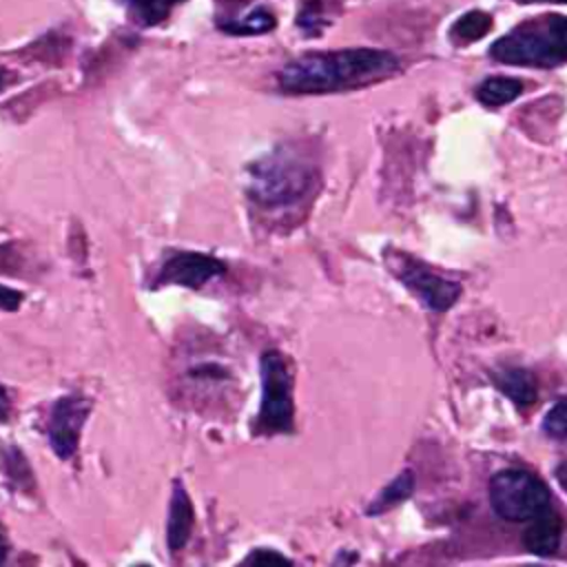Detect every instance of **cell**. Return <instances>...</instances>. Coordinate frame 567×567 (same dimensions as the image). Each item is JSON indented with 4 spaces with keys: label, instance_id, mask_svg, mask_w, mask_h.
Masks as SVG:
<instances>
[{
    "label": "cell",
    "instance_id": "1",
    "mask_svg": "<svg viewBox=\"0 0 567 567\" xmlns=\"http://www.w3.org/2000/svg\"><path fill=\"white\" fill-rule=\"evenodd\" d=\"M401 71V60L381 49L312 51L284 64L279 86L295 95H321L352 91L383 82Z\"/></svg>",
    "mask_w": 567,
    "mask_h": 567
},
{
    "label": "cell",
    "instance_id": "2",
    "mask_svg": "<svg viewBox=\"0 0 567 567\" xmlns=\"http://www.w3.org/2000/svg\"><path fill=\"white\" fill-rule=\"evenodd\" d=\"M489 58L512 66L554 69L567 62V16L547 13L516 24L494 40Z\"/></svg>",
    "mask_w": 567,
    "mask_h": 567
},
{
    "label": "cell",
    "instance_id": "3",
    "mask_svg": "<svg viewBox=\"0 0 567 567\" xmlns=\"http://www.w3.org/2000/svg\"><path fill=\"white\" fill-rule=\"evenodd\" d=\"M315 171L295 148L279 146L250 168L252 197L270 208L290 206L303 199L312 188Z\"/></svg>",
    "mask_w": 567,
    "mask_h": 567
},
{
    "label": "cell",
    "instance_id": "4",
    "mask_svg": "<svg viewBox=\"0 0 567 567\" xmlns=\"http://www.w3.org/2000/svg\"><path fill=\"white\" fill-rule=\"evenodd\" d=\"M549 503L547 485L527 470L507 467L489 478V505L505 520H532L547 512Z\"/></svg>",
    "mask_w": 567,
    "mask_h": 567
},
{
    "label": "cell",
    "instance_id": "5",
    "mask_svg": "<svg viewBox=\"0 0 567 567\" xmlns=\"http://www.w3.org/2000/svg\"><path fill=\"white\" fill-rule=\"evenodd\" d=\"M261 408L257 416V430L264 434L290 432L295 423L292 408V379L284 357L277 350L261 354Z\"/></svg>",
    "mask_w": 567,
    "mask_h": 567
},
{
    "label": "cell",
    "instance_id": "6",
    "mask_svg": "<svg viewBox=\"0 0 567 567\" xmlns=\"http://www.w3.org/2000/svg\"><path fill=\"white\" fill-rule=\"evenodd\" d=\"M385 261L394 270V275L405 284V288H410L427 308L445 312L456 303L461 295V286L456 281L441 277L439 272L430 270L421 261L399 250H388Z\"/></svg>",
    "mask_w": 567,
    "mask_h": 567
},
{
    "label": "cell",
    "instance_id": "7",
    "mask_svg": "<svg viewBox=\"0 0 567 567\" xmlns=\"http://www.w3.org/2000/svg\"><path fill=\"white\" fill-rule=\"evenodd\" d=\"M89 410L91 403L82 394H66L53 403L49 419V443L60 458H71L75 454Z\"/></svg>",
    "mask_w": 567,
    "mask_h": 567
},
{
    "label": "cell",
    "instance_id": "8",
    "mask_svg": "<svg viewBox=\"0 0 567 567\" xmlns=\"http://www.w3.org/2000/svg\"><path fill=\"white\" fill-rule=\"evenodd\" d=\"M224 272V264L210 255L202 252H173L157 275V284H177L186 288H199L206 281Z\"/></svg>",
    "mask_w": 567,
    "mask_h": 567
},
{
    "label": "cell",
    "instance_id": "9",
    "mask_svg": "<svg viewBox=\"0 0 567 567\" xmlns=\"http://www.w3.org/2000/svg\"><path fill=\"white\" fill-rule=\"evenodd\" d=\"M195 514H193V503L179 481L173 483V496H171V507H168V523H166V543L171 551H179L193 532Z\"/></svg>",
    "mask_w": 567,
    "mask_h": 567
},
{
    "label": "cell",
    "instance_id": "10",
    "mask_svg": "<svg viewBox=\"0 0 567 567\" xmlns=\"http://www.w3.org/2000/svg\"><path fill=\"white\" fill-rule=\"evenodd\" d=\"M532 520L534 523L527 527L523 536L525 547L536 556H554L560 547V536H563L560 518L551 509H547Z\"/></svg>",
    "mask_w": 567,
    "mask_h": 567
},
{
    "label": "cell",
    "instance_id": "11",
    "mask_svg": "<svg viewBox=\"0 0 567 567\" xmlns=\"http://www.w3.org/2000/svg\"><path fill=\"white\" fill-rule=\"evenodd\" d=\"M492 377H494L496 388L505 396H509L516 405L527 408V405L534 403L536 383H534V377L527 370H523V368H503V370H496Z\"/></svg>",
    "mask_w": 567,
    "mask_h": 567
},
{
    "label": "cell",
    "instance_id": "12",
    "mask_svg": "<svg viewBox=\"0 0 567 567\" xmlns=\"http://www.w3.org/2000/svg\"><path fill=\"white\" fill-rule=\"evenodd\" d=\"M523 93V82L507 75H494L476 86V100L485 106H503Z\"/></svg>",
    "mask_w": 567,
    "mask_h": 567
},
{
    "label": "cell",
    "instance_id": "13",
    "mask_svg": "<svg viewBox=\"0 0 567 567\" xmlns=\"http://www.w3.org/2000/svg\"><path fill=\"white\" fill-rule=\"evenodd\" d=\"M492 29V16L485 11H467L450 27V40L454 44H470L481 40Z\"/></svg>",
    "mask_w": 567,
    "mask_h": 567
},
{
    "label": "cell",
    "instance_id": "14",
    "mask_svg": "<svg viewBox=\"0 0 567 567\" xmlns=\"http://www.w3.org/2000/svg\"><path fill=\"white\" fill-rule=\"evenodd\" d=\"M179 2L184 0H124L128 16L144 27L159 24L164 18H168L173 7H177Z\"/></svg>",
    "mask_w": 567,
    "mask_h": 567
},
{
    "label": "cell",
    "instance_id": "15",
    "mask_svg": "<svg viewBox=\"0 0 567 567\" xmlns=\"http://www.w3.org/2000/svg\"><path fill=\"white\" fill-rule=\"evenodd\" d=\"M272 27H275V16L266 9H255L244 18H233V20L219 22V29L230 35H257V33L270 31Z\"/></svg>",
    "mask_w": 567,
    "mask_h": 567
},
{
    "label": "cell",
    "instance_id": "16",
    "mask_svg": "<svg viewBox=\"0 0 567 567\" xmlns=\"http://www.w3.org/2000/svg\"><path fill=\"white\" fill-rule=\"evenodd\" d=\"M412 487H414L412 472L405 470V472H401V474L379 494V498L370 505L368 512L374 516V514H381V512H385V509H390V507L403 503V501L412 494Z\"/></svg>",
    "mask_w": 567,
    "mask_h": 567
},
{
    "label": "cell",
    "instance_id": "17",
    "mask_svg": "<svg viewBox=\"0 0 567 567\" xmlns=\"http://www.w3.org/2000/svg\"><path fill=\"white\" fill-rule=\"evenodd\" d=\"M297 24L308 33H319L328 24V7L323 0H303L297 11Z\"/></svg>",
    "mask_w": 567,
    "mask_h": 567
},
{
    "label": "cell",
    "instance_id": "18",
    "mask_svg": "<svg viewBox=\"0 0 567 567\" xmlns=\"http://www.w3.org/2000/svg\"><path fill=\"white\" fill-rule=\"evenodd\" d=\"M543 430L551 439H567V396L549 408L543 419Z\"/></svg>",
    "mask_w": 567,
    "mask_h": 567
},
{
    "label": "cell",
    "instance_id": "19",
    "mask_svg": "<svg viewBox=\"0 0 567 567\" xmlns=\"http://www.w3.org/2000/svg\"><path fill=\"white\" fill-rule=\"evenodd\" d=\"M20 303H22V292L0 286V308L2 310H16V308H20Z\"/></svg>",
    "mask_w": 567,
    "mask_h": 567
},
{
    "label": "cell",
    "instance_id": "20",
    "mask_svg": "<svg viewBox=\"0 0 567 567\" xmlns=\"http://www.w3.org/2000/svg\"><path fill=\"white\" fill-rule=\"evenodd\" d=\"M246 563H288V558L270 549H257L246 558Z\"/></svg>",
    "mask_w": 567,
    "mask_h": 567
},
{
    "label": "cell",
    "instance_id": "21",
    "mask_svg": "<svg viewBox=\"0 0 567 567\" xmlns=\"http://www.w3.org/2000/svg\"><path fill=\"white\" fill-rule=\"evenodd\" d=\"M7 551H9V543H7V534L2 529V523H0V563H4L7 558Z\"/></svg>",
    "mask_w": 567,
    "mask_h": 567
},
{
    "label": "cell",
    "instance_id": "22",
    "mask_svg": "<svg viewBox=\"0 0 567 567\" xmlns=\"http://www.w3.org/2000/svg\"><path fill=\"white\" fill-rule=\"evenodd\" d=\"M7 414H9V399H7L4 390L0 388V421H4Z\"/></svg>",
    "mask_w": 567,
    "mask_h": 567
},
{
    "label": "cell",
    "instance_id": "23",
    "mask_svg": "<svg viewBox=\"0 0 567 567\" xmlns=\"http://www.w3.org/2000/svg\"><path fill=\"white\" fill-rule=\"evenodd\" d=\"M556 476H558V481L563 483V487L567 489V461L556 467Z\"/></svg>",
    "mask_w": 567,
    "mask_h": 567
},
{
    "label": "cell",
    "instance_id": "24",
    "mask_svg": "<svg viewBox=\"0 0 567 567\" xmlns=\"http://www.w3.org/2000/svg\"><path fill=\"white\" fill-rule=\"evenodd\" d=\"M520 2H560V4H567V0H520Z\"/></svg>",
    "mask_w": 567,
    "mask_h": 567
},
{
    "label": "cell",
    "instance_id": "25",
    "mask_svg": "<svg viewBox=\"0 0 567 567\" xmlns=\"http://www.w3.org/2000/svg\"><path fill=\"white\" fill-rule=\"evenodd\" d=\"M0 86H2V73H0Z\"/></svg>",
    "mask_w": 567,
    "mask_h": 567
}]
</instances>
